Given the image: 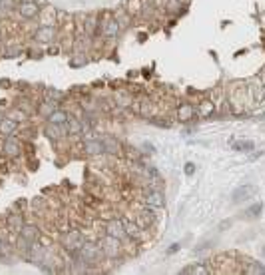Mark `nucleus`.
Listing matches in <instances>:
<instances>
[{
  "mask_svg": "<svg viewBox=\"0 0 265 275\" xmlns=\"http://www.w3.org/2000/svg\"><path fill=\"white\" fill-rule=\"evenodd\" d=\"M24 224H26L24 214H10V216L6 218V222H4V226H6L10 232H16V234H20V230H22Z\"/></svg>",
  "mask_w": 265,
  "mask_h": 275,
  "instance_id": "nucleus-18",
  "label": "nucleus"
},
{
  "mask_svg": "<svg viewBox=\"0 0 265 275\" xmlns=\"http://www.w3.org/2000/svg\"><path fill=\"white\" fill-rule=\"evenodd\" d=\"M38 166H40V164H38V160H36L34 156H30V158H28V170H32V172H34V170H38Z\"/></svg>",
  "mask_w": 265,
  "mask_h": 275,
  "instance_id": "nucleus-38",
  "label": "nucleus"
},
{
  "mask_svg": "<svg viewBox=\"0 0 265 275\" xmlns=\"http://www.w3.org/2000/svg\"><path fill=\"white\" fill-rule=\"evenodd\" d=\"M102 142H104V148H106V154H110V156H120L122 154V144H120V140L114 136H104L102 138Z\"/></svg>",
  "mask_w": 265,
  "mask_h": 275,
  "instance_id": "nucleus-20",
  "label": "nucleus"
},
{
  "mask_svg": "<svg viewBox=\"0 0 265 275\" xmlns=\"http://www.w3.org/2000/svg\"><path fill=\"white\" fill-rule=\"evenodd\" d=\"M38 20V26H44V24H56L58 26V22H56V8H42V12H40V16L36 18Z\"/></svg>",
  "mask_w": 265,
  "mask_h": 275,
  "instance_id": "nucleus-23",
  "label": "nucleus"
},
{
  "mask_svg": "<svg viewBox=\"0 0 265 275\" xmlns=\"http://www.w3.org/2000/svg\"><path fill=\"white\" fill-rule=\"evenodd\" d=\"M262 212H264V206H262V204H256V206H252V208L246 212V216H248V218H258V216H262Z\"/></svg>",
  "mask_w": 265,
  "mask_h": 275,
  "instance_id": "nucleus-36",
  "label": "nucleus"
},
{
  "mask_svg": "<svg viewBox=\"0 0 265 275\" xmlns=\"http://www.w3.org/2000/svg\"><path fill=\"white\" fill-rule=\"evenodd\" d=\"M68 120H70V114H68L66 110H62V108L54 110V112L46 118V122H52V124H66Z\"/></svg>",
  "mask_w": 265,
  "mask_h": 275,
  "instance_id": "nucleus-30",
  "label": "nucleus"
},
{
  "mask_svg": "<svg viewBox=\"0 0 265 275\" xmlns=\"http://www.w3.org/2000/svg\"><path fill=\"white\" fill-rule=\"evenodd\" d=\"M66 128H68V136H82V132H84L82 118H74V116H70V120L66 122Z\"/></svg>",
  "mask_w": 265,
  "mask_h": 275,
  "instance_id": "nucleus-27",
  "label": "nucleus"
},
{
  "mask_svg": "<svg viewBox=\"0 0 265 275\" xmlns=\"http://www.w3.org/2000/svg\"><path fill=\"white\" fill-rule=\"evenodd\" d=\"M24 152V140L20 142L16 134L14 136H6L2 140V146H0V154L6 158V160H18Z\"/></svg>",
  "mask_w": 265,
  "mask_h": 275,
  "instance_id": "nucleus-4",
  "label": "nucleus"
},
{
  "mask_svg": "<svg viewBox=\"0 0 265 275\" xmlns=\"http://www.w3.org/2000/svg\"><path fill=\"white\" fill-rule=\"evenodd\" d=\"M76 256L82 260V262H86L88 266H94V264H100L102 262V258H104V252H102V248H100V244H96V242H84L82 244V248L76 252Z\"/></svg>",
  "mask_w": 265,
  "mask_h": 275,
  "instance_id": "nucleus-3",
  "label": "nucleus"
},
{
  "mask_svg": "<svg viewBox=\"0 0 265 275\" xmlns=\"http://www.w3.org/2000/svg\"><path fill=\"white\" fill-rule=\"evenodd\" d=\"M0 48H2V56L4 58H18V56L24 54V48L20 44H6L4 46V42H2Z\"/></svg>",
  "mask_w": 265,
  "mask_h": 275,
  "instance_id": "nucleus-26",
  "label": "nucleus"
},
{
  "mask_svg": "<svg viewBox=\"0 0 265 275\" xmlns=\"http://www.w3.org/2000/svg\"><path fill=\"white\" fill-rule=\"evenodd\" d=\"M0 44H2V28H0Z\"/></svg>",
  "mask_w": 265,
  "mask_h": 275,
  "instance_id": "nucleus-47",
  "label": "nucleus"
},
{
  "mask_svg": "<svg viewBox=\"0 0 265 275\" xmlns=\"http://www.w3.org/2000/svg\"><path fill=\"white\" fill-rule=\"evenodd\" d=\"M32 40L34 44H44V46H50V44H56L60 40V28L56 24H44V26H36L32 30Z\"/></svg>",
  "mask_w": 265,
  "mask_h": 275,
  "instance_id": "nucleus-2",
  "label": "nucleus"
},
{
  "mask_svg": "<svg viewBox=\"0 0 265 275\" xmlns=\"http://www.w3.org/2000/svg\"><path fill=\"white\" fill-rule=\"evenodd\" d=\"M114 16L118 18V24H120L122 32H124V30H128V28L132 26L134 18L130 16V14H128V12H126V8H124V6H122L120 10H116V12H114Z\"/></svg>",
  "mask_w": 265,
  "mask_h": 275,
  "instance_id": "nucleus-29",
  "label": "nucleus"
},
{
  "mask_svg": "<svg viewBox=\"0 0 265 275\" xmlns=\"http://www.w3.org/2000/svg\"><path fill=\"white\" fill-rule=\"evenodd\" d=\"M182 274H184V275H192V274L208 275V274H212V270H210V268H206L204 264H192V266L184 268V270H182Z\"/></svg>",
  "mask_w": 265,
  "mask_h": 275,
  "instance_id": "nucleus-31",
  "label": "nucleus"
},
{
  "mask_svg": "<svg viewBox=\"0 0 265 275\" xmlns=\"http://www.w3.org/2000/svg\"><path fill=\"white\" fill-rule=\"evenodd\" d=\"M42 12V6L36 2V0H20L18 8H16V14L20 20H26V22H32L40 16Z\"/></svg>",
  "mask_w": 265,
  "mask_h": 275,
  "instance_id": "nucleus-6",
  "label": "nucleus"
},
{
  "mask_svg": "<svg viewBox=\"0 0 265 275\" xmlns=\"http://www.w3.org/2000/svg\"><path fill=\"white\" fill-rule=\"evenodd\" d=\"M28 54H30V58H42V56H44V50H40V48H38V50H36V48H30Z\"/></svg>",
  "mask_w": 265,
  "mask_h": 275,
  "instance_id": "nucleus-37",
  "label": "nucleus"
},
{
  "mask_svg": "<svg viewBox=\"0 0 265 275\" xmlns=\"http://www.w3.org/2000/svg\"><path fill=\"white\" fill-rule=\"evenodd\" d=\"M254 152H256V150H254ZM260 156H264V152H256V154H252V156H250V160H258Z\"/></svg>",
  "mask_w": 265,
  "mask_h": 275,
  "instance_id": "nucleus-42",
  "label": "nucleus"
},
{
  "mask_svg": "<svg viewBox=\"0 0 265 275\" xmlns=\"http://www.w3.org/2000/svg\"><path fill=\"white\" fill-rule=\"evenodd\" d=\"M42 98H44V100H52V102L62 104L64 98H66V94H64L62 90H58V88H44V90H42Z\"/></svg>",
  "mask_w": 265,
  "mask_h": 275,
  "instance_id": "nucleus-28",
  "label": "nucleus"
},
{
  "mask_svg": "<svg viewBox=\"0 0 265 275\" xmlns=\"http://www.w3.org/2000/svg\"><path fill=\"white\" fill-rule=\"evenodd\" d=\"M260 120H265V112L262 114V116H260Z\"/></svg>",
  "mask_w": 265,
  "mask_h": 275,
  "instance_id": "nucleus-46",
  "label": "nucleus"
},
{
  "mask_svg": "<svg viewBox=\"0 0 265 275\" xmlns=\"http://www.w3.org/2000/svg\"><path fill=\"white\" fill-rule=\"evenodd\" d=\"M4 118H6V116H4V112H2V110H0V122H2V120H4Z\"/></svg>",
  "mask_w": 265,
  "mask_h": 275,
  "instance_id": "nucleus-45",
  "label": "nucleus"
},
{
  "mask_svg": "<svg viewBox=\"0 0 265 275\" xmlns=\"http://www.w3.org/2000/svg\"><path fill=\"white\" fill-rule=\"evenodd\" d=\"M20 132V124L16 120H12L10 116H6L2 122H0V136H14Z\"/></svg>",
  "mask_w": 265,
  "mask_h": 275,
  "instance_id": "nucleus-16",
  "label": "nucleus"
},
{
  "mask_svg": "<svg viewBox=\"0 0 265 275\" xmlns=\"http://www.w3.org/2000/svg\"><path fill=\"white\" fill-rule=\"evenodd\" d=\"M82 152H84L88 158L104 156V154H106V148H104L102 138H96V140H88V142H84V144H82Z\"/></svg>",
  "mask_w": 265,
  "mask_h": 275,
  "instance_id": "nucleus-12",
  "label": "nucleus"
},
{
  "mask_svg": "<svg viewBox=\"0 0 265 275\" xmlns=\"http://www.w3.org/2000/svg\"><path fill=\"white\" fill-rule=\"evenodd\" d=\"M176 118H178L180 122H184V124H186V122H192V120L198 118V110H196V106L190 104V102L180 104L178 110H176Z\"/></svg>",
  "mask_w": 265,
  "mask_h": 275,
  "instance_id": "nucleus-13",
  "label": "nucleus"
},
{
  "mask_svg": "<svg viewBox=\"0 0 265 275\" xmlns=\"http://www.w3.org/2000/svg\"><path fill=\"white\" fill-rule=\"evenodd\" d=\"M186 174H188V176H194V174H196V164H192V162L186 164Z\"/></svg>",
  "mask_w": 265,
  "mask_h": 275,
  "instance_id": "nucleus-41",
  "label": "nucleus"
},
{
  "mask_svg": "<svg viewBox=\"0 0 265 275\" xmlns=\"http://www.w3.org/2000/svg\"><path fill=\"white\" fill-rule=\"evenodd\" d=\"M44 136H48L52 142H60V140H66V138H68V128H66V124L46 122V126H44Z\"/></svg>",
  "mask_w": 265,
  "mask_h": 275,
  "instance_id": "nucleus-11",
  "label": "nucleus"
},
{
  "mask_svg": "<svg viewBox=\"0 0 265 275\" xmlns=\"http://www.w3.org/2000/svg\"><path fill=\"white\" fill-rule=\"evenodd\" d=\"M178 250H180V246H178V244H174V246H172V248L168 250V254H176Z\"/></svg>",
  "mask_w": 265,
  "mask_h": 275,
  "instance_id": "nucleus-43",
  "label": "nucleus"
},
{
  "mask_svg": "<svg viewBox=\"0 0 265 275\" xmlns=\"http://www.w3.org/2000/svg\"><path fill=\"white\" fill-rule=\"evenodd\" d=\"M246 86H248V94H250V98H252L254 104L264 102L265 100V82L262 78H254V80H250Z\"/></svg>",
  "mask_w": 265,
  "mask_h": 275,
  "instance_id": "nucleus-10",
  "label": "nucleus"
},
{
  "mask_svg": "<svg viewBox=\"0 0 265 275\" xmlns=\"http://www.w3.org/2000/svg\"><path fill=\"white\" fill-rule=\"evenodd\" d=\"M0 14H2V8H0Z\"/></svg>",
  "mask_w": 265,
  "mask_h": 275,
  "instance_id": "nucleus-48",
  "label": "nucleus"
},
{
  "mask_svg": "<svg viewBox=\"0 0 265 275\" xmlns=\"http://www.w3.org/2000/svg\"><path fill=\"white\" fill-rule=\"evenodd\" d=\"M4 246H6V244H4V240H2V238H0V252H2V250H4Z\"/></svg>",
  "mask_w": 265,
  "mask_h": 275,
  "instance_id": "nucleus-44",
  "label": "nucleus"
},
{
  "mask_svg": "<svg viewBox=\"0 0 265 275\" xmlns=\"http://www.w3.org/2000/svg\"><path fill=\"white\" fill-rule=\"evenodd\" d=\"M256 194H258V188L252 186V184H246V186L238 188L232 198H234V204H242V202H246V200H252Z\"/></svg>",
  "mask_w": 265,
  "mask_h": 275,
  "instance_id": "nucleus-15",
  "label": "nucleus"
},
{
  "mask_svg": "<svg viewBox=\"0 0 265 275\" xmlns=\"http://www.w3.org/2000/svg\"><path fill=\"white\" fill-rule=\"evenodd\" d=\"M20 236L26 238L28 242H38L40 236H42V230H40L36 224H24L22 230H20Z\"/></svg>",
  "mask_w": 265,
  "mask_h": 275,
  "instance_id": "nucleus-19",
  "label": "nucleus"
},
{
  "mask_svg": "<svg viewBox=\"0 0 265 275\" xmlns=\"http://www.w3.org/2000/svg\"><path fill=\"white\" fill-rule=\"evenodd\" d=\"M242 274H248V275H262L265 274V266L260 264V262H254V260H248L242 268Z\"/></svg>",
  "mask_w": 265,
  "mask_h": 275,
  "instance_id": "nucleus-25",
  "label": "nucleus"
},
{
  "mask_svg": "<svg viewBox=\"0 0 265 275\" xmlns=\"http://www.w3.org/2000/svg\"><path fill=\"white\" fill-rule=\"evenodd\" d=\"M30 206H32V210H44V200H42V198H36Z\"/></svg>",
  "mask_w": 265,
  "mask_h": 275,
  "instance_id": "nucleus-39",
  "label": "nucleus"
},
{
  "mask_svg": "<svg viewBox=\"0 0 265 275\" xmlns=\"http://www.w3.org/2000/svg\"><path fill=\"white\" fill-rule=\"evenodd\" d=\"M58 108H60V104H58V102H52V100H44V98H42V102H40V104H36V114H38L40 118H44V120H46V118H48L54 110H58Z\"/></svg>",
  "mask_w": 265,
  "mask_h": 275,
  "instance_id": "nucleus-17",
  "label": "nucleus"
},
{
  "mask_svg": "<svg viewBox=\"0 0 265 275\" xmlns=\"http://www.w3.org/2000/svg\"><path fill=\"white\" fill-rule=\"evenodd\" d=\"M122 6L126 8V12H128L132 18H140V16H142V10H144V0H124Z\"/></svg>",
  "mask_w": 265,
  "mask_h": 275,
  "instance_id": "nucleus-24",
  "label": "nucleus"
},
{
  "mask_svg": "<svg viewBox=\"0 0 265 275\" xmlns=\"http://www.w3.org/2000/svg\"><path fill=\"white\" fill-rule=\"evenodd\" d=\"M142 150H144V154H156V148L152 144H148V142L142 146Z\"/></svg>",
  "mask_w": 265,
  "mask_h": 275,
  "instance_id": "nucleus-40",
  "label": "nucleus"
},
{
  "mask_svg": "<svg viewBox=\"0 0 265 275\" xmlns=\"http://www.w3.org/2000/svg\"><path fill=\"white\" fill-rule=\"evenodd\" d=\"M124 226H126V236H128L130 240H136V242L142 240V236H144L146 230H142V228L138 226V222H134V220H124Z\"/></svg>",
  "mask_w": 265,
  "mask_h": 275,
  "instance_id": "nucleus-21",
  "label": "nucleus"
},
{
  "mask_svg": "<svg viewBox=\"0 0 265 275\" xmlns=\"http://www.w3.org/2000/svg\"><path fill=\"white\" fill-rule=\"evenodd\" d=\"M104 232H106V236L118 238L122 244H124V242H132V240L126 236V226H124V220H122V218H114V220L106 222V224H104Z\"/></svg>",
  "mask_w": 265,
  "mask_h": 275,
  "instance_id": "nucleus-7",
  "label": "nucleus"
},
{
  "mask_svg": "<svg viewBox=\"0 0 265 275\" xmlns=\"http://www.w3.org/2000/svg\"><path fill=\"white\" fill-rule=\"evenodd\" d=\"M196 110H198V118L206 120V118L214 116V112H216V102H212V100H204V102H200V104L196 106Z\"/></svg>",
  "mask_w": 265,
  "mask_h": 275,
  "instance_id": "nucleus-22",
  "label": "nucleus"
},
{
  "mask_svg": "<svg viewBox=\"0 0 265 275\" xmlns=\"http://www.w3.org/2000/svg\"><path fill=\"white\" fill-rule=\"evenodd\" d=\"M136 222L142 230H150L158 224V214H156V208H150L144 204V208L140 210V214L136 216Z\"/></svg>",
  "mask_w": 265,
  "mask_h": 275,
  "instance_id": "nucleus-9",
  "label": "nucleus"
},
{
  "mask_svg": "<svg viewBox=\"0 0 265 275\" xmlns=\"http://www.w3.org/2000/svg\"><path fill=\"white\" fill-rule=\"evenodd\" d=\"M84 64H88L86 52H74V56L70 58V66H72V68H80V66H84Z\"/></svg>",
  "mask_w": 265,
  "mask_h": 275,
  "instance_id": "nucleus-34",
  "label": "nucleus"
},
{
  "mask_svg": "<svg viewBox=\"0 0 265 275\" xmlns=\"http://www.w3.org/2000/svg\"><path fill=\"white\" fill-rule=\"evenodd\" d=\"M232 148H234V152H254L256 144L250 140H244V142H232Z\"/></svg>",
  "mask_w": 265,
  "mask_h": 275,
  "instance_id": "nucleus-33",
  "label": "nucleus"
},
{
  "mask_svg": "<svg viewBox=\"0 0 265 275\" xmlns=\"http://www.w3.org/2000/svg\"><path fill=\"white\" fill-rule=\"evenodd\" d=\"M114 104L118 106V108H132V104L136 102V96H134L132 90H118L116 94H114Z\"/></svg>",
  "mask_w": 265,
  "mask_h": 275,
  "instance_id": "nucleus-14",
  "label": "nucleus"
},
{
  "mask_svg": "<svg viewBox=\"0 0 265 275\" xmlns=\"http://www.w3.org/2000/svg\"><path fill=\"white\" fill-rule=\"evenodd\" d=\"M122 34V28L118 24V18L114 16V12H104L100 14V36L114 42L118 40V36Z\"/></svg>",
  "mask_w": 265,
  "mask_h": 275,
  "instance_id": "nucleus-1",
  "label": "nucleus"
},
{
  "mask_svg": "<svg viewBox=\"0 0 265 275\" xmlns=\"http://www.w3.org/2000/svg\"><path fill=\"white\" fill-rule=\"evenodd\" d=\"M142 202L146 204V206H150V208H156V210H162V208H166V200H164V194H162V190H152V188H146L144 192H142Z\"/></svg>",
  "mask_w": 265,
  "mask_h": 275,
  "instance_id": "nucleus-8",
  "label": "nucleus"
},
{
  "mask_svg": "<svg viewBox=\"0 0 265 275\" xmlns=\"http://www.w3.org/2000/svg\"><path fill=\"white\" fill-rule=\"evenodd\" d=\"M18 4H20V0H0V8H2V12H6V14L16 12Z\"/></svg>",
  "mask_w": 265,
  "mask_h": 275,
  "instance_id": "nucleus-35",
  "label": "nucleus"
},
{
  "mask_svg": "<svg viewBox=\"0 0 265 275\" xmlns=\"http://www.w3.org/2000/svg\"><path fill=\"white\" fill-rule=\"evenodd\" d=\"M98 244H100L106 260H118V256H120L122 250H124V244H122L118 238H112V236H106V234L98 240Z\"/></svg>",
  "mask_w": 265,
  "mask_h": 275,
  "instance_id": "nucleus-5",
  "label": "nucleus"
},
{
  "mask_svg": "<svg viewBox=\"0 0 265 275\" xmlns=\"http://www.w3.org/2000/svg\"><path fill=\"white\" fill-rule=\"evenodd\" d=\"M8 116H10L12 120H16L18 124H24V122L28 120V116H30V114H28V112H24L22 108H18V106H14V108L10 110V114H8Z\"/></svg>",
  "mask_w": 265,
  "mask_h": 275,
  "instance_id": "nucleus-32",
  "label": "nucleus"
}]
</instances>
